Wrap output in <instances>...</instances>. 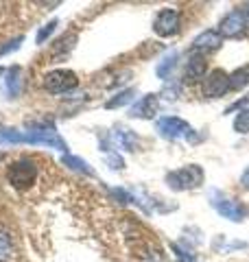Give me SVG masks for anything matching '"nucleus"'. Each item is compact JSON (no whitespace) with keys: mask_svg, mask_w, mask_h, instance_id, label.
I'll list each match as a JSON object with an SVG mask.
<instances>
[{"mask_svg":"<svg viewBox=\"0 0 249 262\" xmlns=\"http://www.w3.org/2000/svg\"><path fill=\"white\" fill-rule=\"evenodd\" d=\"M20 142H29V144H46V146H55V149H66V142L53 129L48 131H31V134H22V131H13V129H0V144H20Z\"/></svg>","mask_w":249,"mask_h":262,"instance_id":"1","label":"nucleus"},{"mask_svg":"<svg viewBox=\"0 0 249 262\" xmlns=\"http://www.w3.org/2000/svg\"><path fill=\"white\" fill-rule=\"evenodd\" d=\"M37 177H39V166L31 158H18L7 166V182L15 190H29L37 182Z\"/></svg>","mask_w":249,"mask_h":262,"instance_id":"2","label":"nucleus"},{"mask_svg":"<svg viewBox=\"0 0 249 262\" xmlns=\"http://www.w3.org/2000/svg\"><path fill=\"white\" fill-rule=\"evenodd\" d=\"M166 182H169L173 190H193V188L203 184V170L197 164H190V166L169 173L166 175Z\"/></svg>","mask_w":249,"mask_h":262,"instance_id":"3","label":"nucleus"},{"mask_svg":"<svg viewBox=\"0 0 249 262\" xmlns=\"http://www.w3.org/2000/svg\"><path fill=\"white\" fill-rule=\"evenodd\" d=\"M79 83L77 75H74L72 70H53L48 72V75L44 77V81H42V85H44L46 92L51 94H64V92H70V90H74Z\"/></svg>","mask_w":249,"mask_h":262,"instance_id":"4","label":"nucleus"},{"mask_svg":"<svg viewBox=\"0 0 249 262\" xmlns=\"http://www.w3.org/2000/svg\"><path fill=\"white\" fill-rule=\"evenodd\" d=\"M247 27H249L247 13H245V11H240V9H234V11H230L225 18L221 20V24H219V35H221V37L234 39V37L245 35V33H247Z\"/></svg>","mask_w":249,"mask_h":262,"instance_id":"5","label":"nucleus"},{"mask_svg":"<svg viewBox=\"0 0 249 262\" xmlns=\"http://www.w3.org/2000/svg\"><path fill=\"white\" fill-rule=\"evenodd\" d=\"M157 131L169 138V140H179V138H186V140H195L193 138V127L188 125L186 120H181L177 116H166L157 120Z\"/></svg>","mask_w":249,"mask_h":262,"instance_id":"6","label":"nucleus"},{"mask_svg":"<svg viewBox=\"0 0 249 262\" xmlns=\"http://www.w3.org/2000/svg\"><path fill=\"white\" fill-rule=\"evenodd\" d=\"M210 203H212V208L219 212L221 216H225L230 221H243L245 219V208L240 206V203H236L234 199H230V196L225 194H221L219 190H212L210 192Z\"/></svg>","mask_w":249,"mask_h":262,"instance_id":"7","label":"nucleus"},{"mask_svg":"<svg viewBox=\"0 0 249 262\" xmlns=\"http://www.w3.org/2000/svg\"><path fill=\"white\" fill-rule=\"evenodd\" d=\"M153 31L160 37H171L179 31V11L177 9H162L153 20Z\"/></svg>","mask_w":249,"mask_h":262,"instance_id":"8","label":"nucleus"},{"mask_svg":"<svg viewBox=\"0 0 249 262\" xmlns=\"http://www.w3.org/2000/svg\"><path fill=\"white\" fill-rule=\"evenodd\" d=\"M230 90V75L225 70H212L210 75L205 77V83H203V96L208 98H219L223 96Z\"/></svg>","mask_w":249,"mask_h":262,"instance_id":"9","label":"nucleus"},{"mask_svg":"<svg viewBox=\"0 0 249 262\" xmlns=\"http://www.w3.org/2000/svg\"><path fill=\"white\" fill-rule=\"evenodd\" d=\"M131 116L134 118H153L157 114V96L155 94H147L131 107Z\"/></svg>","mask_w":249,"mask_h":262,"instance_id":"10","label":"nucleus"},{"mask_svg":"<svg viewBox=\"0 0 249 262\" xmlns=\"http://www.w3.org/2000/svg\"><path fill=\"white\" fill-rule=\"evenodd\" d=\"M223 44V37L219 35V31H203L201 35L195 37L193 42V51H217V48Z\"/></svg>","mask_w":249,"mask_h":262,"instance_id":"11","label":"nucleus"},{"mask_svg":"<svg viewBox=\"0 0 249 262\" xmlns=\"http://www.w3.org/2000/svg\"><path fill=\"white\" fill-rule=\"evenodd\" d=\"M20 88H22V68L20 66H13V68L7 70L5 92L9 98H15V96H20Z\"/></svg>","mask_w":249,"mask_h":262,"instance_id":"12","label":"nucleus"},{"mask_svg":"<svg viewBox=\"0 0 249 262\" xmlns=\"http://www.w3.org/2000/svg\"><path fill=\"white\" fill-rule=\"evenodd\" d=\"M205 68H208L205 57H201V55L190 57L188 63H186V72H184L186 81H199V79H201V77L205 75Z\"/></svg>","mask_w":249,"mask_h":262,"instance_id":"13","label":"nucleus"},{"mask_svg":"<svg viewBox=\"0 0 249 262\" xmlns=\"http://www.w3.org/2000/svg\"><path fill=\"white\" fill-rule=\"evenodd\" d=\"M245 85H249V66H243V68H238L230 75V88L232 90H240Z\"/></svg>","mask_w":249,"mask_h":262,"instance_id":"14","label":"nucleus"},{"mask_svg":"<svg viewBox=\"0 0 249 262\" xmlns=\"http://www.w3.org/2000/svg\"><path fill=\"white\" fill-rule=\"evenodd\" d=\"M177 66V53H171V55H166L162 63L157 66V77H162V79H169V75L173 72V68Z\"/></svg>","mask_w":249,"mask_h":262,"instance_id":"15","label":"nucleus"},{"mask_svg":"<svg viewBox=\"0 0 249 262\" xmlns=\"http://www.w3.org/2000/svg\"><path fill=\"white\" fill-rule=\"evenodd\" d=\"M13 258V243L7 232H0V262H9Z\"/></svg>","mask_w":249,"mask_h":262,"instance_id":"16","label":"nucleus"},{"mask_svg":"<svg viewBox=\"0 0 249 262\" xmlns=\"http://www.w3.org/2000/svg\"><path fill=\"white\" fill-rule=\"evenodd\" d=\"M134 94H136V90H134V88H131V90H122L120 94H116L112 101H107V103H105V107H107V110H114V107H120V105H127L131 98H134Z\"/></svg>","mask_w":249,"mask_h":262,"instance_id":"17","label":"nucleus"},{"mask_svg":"<svg viewBox=\"0 0 249 262\" xmlns=\"http://www.w3.org/2000/svg\"><path fill=\"white\" fill-rule=\"evenodd\" d=\"M234 131L236 134H249V107L243 110L234 120Z\"/></svg>","mask_w":249,"mask_h":262,"instance_id":"18","label":"nucleus"},{"mask_svg":"<svg viewBox=\"0 0 249 262\" xmlns=\"http://www.w3.org/2000/svg\"><path fill=\"white\" fill-rule=\"evenodd\" d=\"M116 138H118V140H120V144H122V146H125V149H127V151H134V149H136V144H138V140H136V138L131 136V134H127V131H125V129H120L118 134H116Z\"/></svg>","mask_w":249,"mask_h":262,"instance_id":"19","label":"nucleus"},{"mask_svg":"<svg viewBox=\"0 0 249 262\" xmlns=\"http://www.w3.org/2000/svg\"><path fill=\"white\" fill-rule=\"evenodd\" d=\"M64 164H70L72 168H77V170H81V173H86V175H92V168L88 166L83 160H79V158H70V155H66L64 158Z\"/></svg>","mask_w":249,"mask_h":262,"instance_id":"20","label":"nucleus"},{"mask_svg":"<svg viewBox=\"0 0 249 262\" xmlns=\"http://www.w3.org/2000/svg\"><path fill=\"white\" fill-rule=\"evenodd\" d=\"M57 24H59V22H57V20H51V22H48V24H46V27H44V29H42V31L37 33V44H42V42H46V39H48V35H51V33L55 31V27H57Z\"/></svg>","mask_w":249,"mask_h":262,"instance_id":"21","label":"nucleus"},{"mask_svg":"<svg viewBox=\"0 0 249 262\" xmlns=\"http://www.w3.org/2000/svg\"><path fill=\"white\" fill-rule=\"evenodd\" d=\"M240 184H243V188H247V190H249V166L243 173V177H240Z\"/></svg>","mask_w":249,"mask_h":262,"instance_id":"22","label":"nucleus"},{"mask_svg":"<svg viewBox=\"0 0 249 262\" xmlns=\"http://www.w3.org/2000/svg\"><path fill=\"white\" fill-rule=\"evenodd\" d=\"M245 103H249V94H247V96H245V98H243V101H236V103H234V105H232V107H230V110H227V114H230V112H232V110H236V107H243V105H245Z\"/></svg>","mask_w":249,"mask_h":262,"instance_id":"23","label":"nucleus"},{"mask_svg":"<svg viewBox=\"0 0 249 262\" xmlns=\"http://www.w3.org/2000/svg\"><path fill=\"white\" fill-rule=\"evenodd\" d=\"M0 75H5V68H0Z\"/></svg>","mask_w":249,"mask_h":262,"instance_id":"24","label":"nucleus"},{"mask_svg":"<svg viewBox=\"0 0 249 262\" xmlns=\"http://www.w3.org/2000/svg\"><path fill=\"white\" fill-rule=\"evenodd\" d=\"M247 18H249V9H247Z\"/></svg>","mask_w":249,"mask_h":262,"instance_id":"25","label":"nucleus"}]
</instances>
